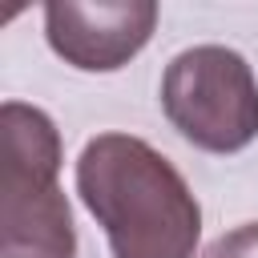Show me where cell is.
<instances>
[{
  "label": "cell",
  "instance_id": "1",
  "mask_svg": "<svg viewBox=\"0 0 258 258\" xmlns=\"http://www.w3.org/2000/svg\"><path fill=\"white\" fill-rule=\"evenodd\" d=\"M77 194L113 258H194L202 206L181 169L133 133H97L77 157Z\"/></svg>",
  "mask_w": 258,
  "mask_h": 258
},
{
  "label": "cell",
  "instance_id": "2",
  "mask_svg": "<svg viewBox=\"0 0 258 258\" xmlns=\"http://www.w3.org/2000/svg\"><path fill=\"white\" fill-rule=\"evenodd\" d=\"M4 129V210L0 258H77V230L60 173V129L24 101L0 105Z\"/></svg>",
  "mask_w": 258,
  "mask_h": 258
},
{
  "label": "cell",
  "instance_id": "3",
  "mask_svg": "<svg viewBox=\"0 0 258 258\" xmlns=\"http://www.w3.org/2000/svg\"><path fill=\"white\" fill-rule=\"evenodd\" d=\"M165 121L206 153H242L258 137V77L226 44H194L161 73Z\"/></svg>",
  "mask_w": 258,
  "mask_h": 258
},
{
  "label": "cell",
  "instance_id": "4",
  "mask_svg": "<svg viewBox=\"0 0 258 258\" xmlns=\"http://www.w3.org/2000/svg\"><path fill=\"white\" fill-rule=\"evenodd\" d=\"M153 0H52L44 4L48 48L81 73L125 69L153 36Z\"/></svg>",
  "mask_w": 258,
  "mask_h": 258
},
{
  "label": "cell",
  "instance_id": "5",
  "mask_svg": "<svg viewBox=\"0 0 258 258\" xmlns=\"http://www.w3.org/2000/svg\"><path fill=\"white\" fill-rule=\"evenodd\" d=\"M198 258H258V222H242L218 234Z\"/></svg>",
  "mask_w": 258,
  "mask_h": 258
}]
</instances>
